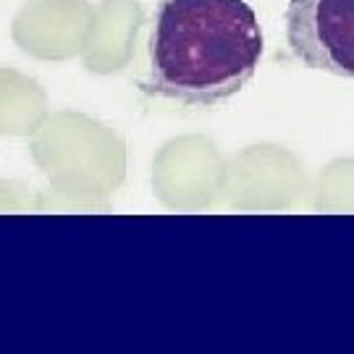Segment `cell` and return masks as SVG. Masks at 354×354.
I'll return each mask as SVG.
<instances>
[{"label": "cell", "instance_id": "obj_1", "mask_svg": "<svg viewBox=\"0 0 354 354\" xmlns=\"http://www.w3.org/2000/svg\"><path fill=\"white\" fill-rule=\"evenodd\" d=\"M147 53V95L213 108L254 76L263 29L247 0H160Z\"/></svg>", "mask_w": 354, "mask_h": 354}, {"label": "cell", "instance_id": "obj_2", "mask_svg": "<svg viewBox=\"0 0 354 354\" xmlns=\"http://www.w3.org/2000/svg\"><path fill=\"white\" fill-rule=\"evenodd\" d=\"M283 24L299 64L354 79V0H289Z\"/></svg>", "mask_w": 354, "mask_h": 354}]
</instances>
